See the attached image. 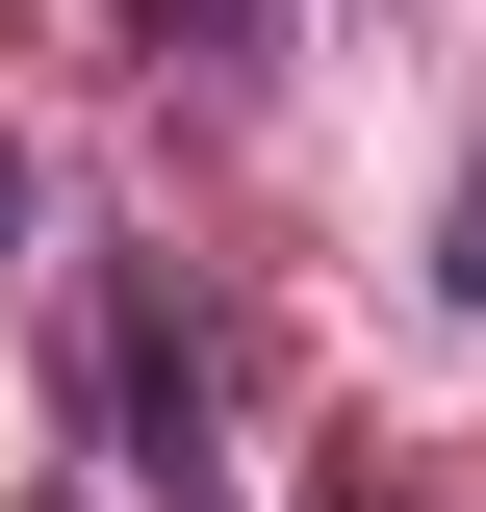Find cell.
I'll use <instances>...</instances> for the list:
<instances>
[{"label":"cell","mask_w":486,"mask_h":512,"mask_svg":"<svg viewBox=\"0 0 486 512\" xmlns=\"http://www.w3.org/2000/svg\"><path fill=\"white\" fill-rule=\"evenodd\" d=\"M77 384H103L128 487H180V461H205V333L154 308V282H103V308H77Z\"/></svg>","instance_id":"cell-1"},{"label":"cell","mask_w":486,"mask_h":512,"mask_svg":"<svg viewBox=\"0 0 486 512\" xmlns=\"http://www.w3.org/2000/svg\"><path fill=\"white\" fill-rule=\"evenodd\" d=\"M154 26H205V77H256V52H282V0H154Z\"/></svg>","instance_id":"cell-2"},{"label":"cell","mask_w":486,"mask_h":512,"mask_svg":"<svg viewBox=\"0 0 486 512\" xmlns=\"http://www.w3.org/2000/svg\"><path fill=\"white\" fill-rule=\"evenodd\" d=\"M0 231H26V154H0Z\"/></svg>","instance_id":"cell-3"}]
</instances>
